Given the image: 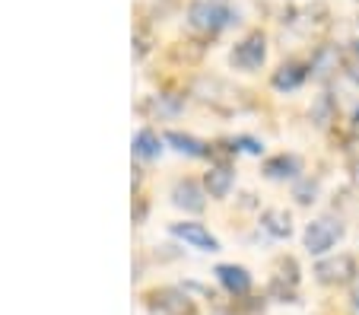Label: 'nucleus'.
I'll list each match as a JSON object with an SVG mask.
<instances>
[{
    "label": "nucleus",
    "instance_id": "1",
    "mask_svg": "<svg viewBox=\"0 0 359 315\" xmlns=\"http://www.w3.org/2000/svg\"><path fill=\"white\" fill-rule=\"evenodd\" d=\"M188 20L201 32H219V29H226L236 20V13L229 7H223V4H217V0H197V4H191Z\"/></svg>",
    "mask_w": 359,
    "mask_h": 315
},
{
    "label": "nucleus",
    "instance_id": "2",
    "mask_svg": "<svg viewBox=\"0 0 359 315\" xmlns=\"http://www.w3.org/2000/svg\"><path fill=\"white\" fill-rule=\"evenodd\" d=\"M340 239H344V223L334 217H321L315 223H309V229H305V248L312 255L331 252Z\"/></svg>",
    "mask_w": 359,
    "mask_h": 315
},
{
    "label": "nucleus",
    "instance_id": "3",
    "mask_svg": "<svg viewBox=\"0 0 359 315\" xmlns=\"http://www.w3.org/2000/svg\"><path fill=\"white\" fill-rule=\"evenodd\" d=\"M264 58H267V41L261 32L242 39L236 45V51H232V64H236L238 70H258L261 64H264Z\"/></svg>",
    "mask_w": 359,
    "mask_h": 315
},
{
    "label": "nucleus",
    "instance_id": "4",
    "mask_svg": "<svg viewBox=\"0 0 359 315\" xmlns=\"http://www.w3.org/2000/svg\"><path fill=\"white\" fill-rule=\"evenodd\" d=\"M315 274H318L321 283H346L356 277V261L350 255H334V258H325L315 264Z\"/></svg>",
    "mask_w": 359,
    "mask_h": 315
},
{
    "label": "nucleus",
    "instance_id": "5",
    "mask_svg": "<svg viewBox=\"0 0 359 315\" xmlns=\"http://www.w3.org/2000/svg\"><path fill=\"white\" fill-rule=\"evenodd\" d=\"M149 309H153V315H194V302L184 293H178V290H159V293H153Z\"/></svg>",
    "mask_w": 359,
    "mask_h": 315
},
{
    "label": "nucleus",
    "instance_id": "6",
    "mask_svg": "<svg viewBox=\"0 0 359 315\" xmlns=\"http://www.w3.org/2000/svg\"><path fill=\"white\" fill-rule=\"evenodd\" d=\"M172 236H178L197 252H219L217 236H210V229H203L201 223H172Z\"/></svg>",
    "mask_w": 359,
    "mask_h": 315
},
{
    "label": "nucleus",
    "instance_id": "7",
    "mask_svg": "<svg viewBox=\"0 0 359 315\" xmlns=\"http://www.w3.org/2000/svg\"><path fill=\"white\" fill-rule=\"evenodd\" d=\"M207 194H203V188L197 185V182H191V178H184V182H175V188H172V204L182 207V210H203V204H207Z\"/></svg>",
    "mask_w": 359,
    "mask_h": 315
},
{
    "label": "nucleus",
    "instance_id": "8",
    "mask_svg": "<svg viewBox=\"0 0 359 315\" xmlns=\"http://www.w3.org/2000/svg\"><path fill=\"white\" fill-rule=\"evenodd\" d=\"M217 277H219V283H223L229 293H236V296H242V293H248L251 290V274L245 271V267H238V264H219Z\"/></svg>",
    "mask_w": 359,
    "mask_h": 315
},
{
    "label": "nucleus",
    "instance_id": "9",
    "mask_svg": "<svg viewBox=\"0 0 359 315\" xmlns=\"http://www.w3.org/2000/svg\"><path fill=\"white\" fill-rule=\"evenodd\" d=\"M337 64H340L337 45H321V48L315 51V58H312V76L325 80V76H331L334 70H337Z\"/></svg>",
    "mask_w": 359,
    "mask_h": 315
},
{
    "label": "nucleus",
    "instance_id": "10",
    "mask_svg": "<svg viewBox=\"0 0 359 315\" xmlns=\"http://www.w3.org/2000/svg\"><path fill=\"white\" fill-rule=\"evenodd\" d=\"M261 227L273 236V239H290L292 233V220L286 210H264L261 213Z\"/></svg>",
    "mask_w": 359,
    "mask_h": 315
},
{
    "label": "nucleus",
    "instance_id": "11",
    "mask_svg": "<svg viewBox=\"0 0 359 315\" xmlns=\"http://www.w3.org/2000/svg\"><path fill=\"white\" fill-rule=\"evenodd\" d=\"M232 182H236V172L226 169V166H217V169L207 172V192L213 198H226L232 192Z\"/></svg>",
    "mask_w": 359,
    "mask_h": 315
},
{
    "label": "nucleus",
    "instance_id": "12",
    "mask_svg": "<svg viewBox=\"0 0 359 315\" xmlns=\"http://www.w3.org/2000/svg\"><path fill=\"white\" fill-rule=\"evenodd\" d=\"M309 76V70L302 67V64H283V67L273 74V89H296L302 86V80Z\"/></svg>",
    "mask_w": 359,
    "mask_h": 315
},
{
    "label": "nucleus",
    "instance_id": "13",
    "mask_svg": "<svg viewBox=\"0 0 359 315\" xmlns=\"http://www.w3.org/2000/svg\"><path fill=\"white\" fill-rule=\"evenodd\" d=\"M299 172V159L296 156H286V153H280V156L267 159L264 163V175L267 178H292Z\"/></svg>",
    "mask_w": 359,
    "mask_h": 315
},
{
    "label": "nucleus",
    "instance_id": "14",
    "mask_svg": "<svg viewBox=\"0 0 359 315\" xmlns=\"http://www.w3.org/2000/svg\"><path fill=\"white\" fill-rule=\"evenodd\" d=\"M159 150H163V144H159V138L153 134V130H137L134 134V156H140V159H153V156H159Z\"/></svg>",
    "mask_w": 359,
    "mask_h": 315
},
{
    "label": "nucleus",
    "instance_id": "15",
    "mask_svg": "<svg viewBox=\"0 0 359 315\" xmlns=\"http://www.w3.org/2000/svg\"><path fill=\"white\" fill-rule=\"evenodd\" d=\"M165 140H169L178 153H188V156H207V144H201L197 138H188V134L169 130V134H165Z\"/></svg>",
    "mask_w": 359,
    "mask_h": 315
},
{
    "label": "nucleus",
    "instance_id": "16",
    "mask_svg": "<svg viewBox=\"0 0 359 315\" xmlns=\"http://www.w3.org/2000/svg\"><path fill=\"white\" fill-rule=\"evenodd\" d=\"M312 118H315V124H321V128H325V124L331 121V99L321 96L318 102H315V109H312Z\"/></svg>",
    "mask_w": 359,
    "mask_h": 315
},
{
    "label": "nucleus",
    "instance_id": "17",
    "mask_svg": "<svg viewBox=\"0 0 359 315\" xmlns=\"http://www.w3.org/2000/svg\"><path fill=\"white\" fill-rule=\"evenodd\" d=\"M232 147H238V150H245V153H261L264 147L258 144V140H251V138H238V140H232Z\"/></svg>",
    "mask_w": 359,
    "mask_h": 315
},
{
    "label": "nucleus",
    "instance_id": "18",
    "mask_svg": "<svg viewBox=\"0 0 359 315\" xmlns=\"http://www.w3.org/2000/svg\"><path fill=\"white\" fill-rule=\"evenodd\" d=\"M309 194H315V185H305V188H299V192H296L299 204H309V201H312V198H309Z\"/></svg>",
    "mask_w": 359,
    "mask_h": 315
},
{
    "label": "nucleus",
    "instance_id": "19",
    "mask_svg": "<svg viewBox=\"0 0 359 315\" xmlns=\"http://www.w3.org/2000/svg\"><path fill=\"white\" fill-rule=\"evenodd\" d=\"M350 76H353V80L359 83V58H356V61H353V67H350Z\"/></svg>",
    "mask_w": 359,
    "mask_h": 315
},
{
    "label": "nucleus",
    "instance_id": "20",
    "mask_svg": "<svg viewBox=\"0 0 359 315\" xmlns=\"http://www.w3.org/2000/svg\"><path fill=\"white\" fill-rule=\"evenodd\" d=\"M353 124H356V128H359V112H356V118H353Z\"/></svg>",
    "mask_w": 359,
    "mask_h": 315
},
{
    "label": "nucleus",
    "instance_id": "21",
    "mask_svg": "<svg viewBox=\"0 0 359 315\" xmlns=\"http://www.w3.org/2000/svg\"><path fill=\"white\" fill-rule=\"evenodd\" d=\"M353 178H356V182H359V166H356V172H353Z\"/></svg>",
    "mask_w": 359,
    "mask_h": 315
}]
</instances>
